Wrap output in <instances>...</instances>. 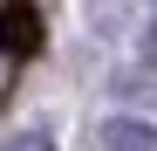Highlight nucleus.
Wrapping results in <instances>:
<instances>
[{"label": "nucleus", "instance_id": "f257e3e1", "mask_svg": "<svg viewBox=\"0 0 157 151\" xmlns=\"http://www.w3.org/2000/svg\"><path fill=\"white\" fill-rule=\"evenodd\" d=\"M34 48H41V7L34 0H7V7H0V55L28 62Z\"/></svg>", "mask_w": 157, "mask_h": 151}, {"label": "nucleus", "instance_id": "f03ea898", "mask_svg": "<svg viewBox=\"0 0 157 151\" xmlns=\"http://www.w3.org/2000/svg\"><path fill=\"white\" fill-rule=\"evenodd\" d=\"M102 144H109V151H157V124L116 117V124H102Z\"/></svg>", "mask_w": 157, "mask_h": 151}, {"label": "nucleus", "instance_id": "7ed1b4c3", "mask_svg": "<svg viewBox=\"0 0 157 151\" xmlns=\"http://www.w3.org/2000/svg\"><path fill=\"white\" fill-rule=\"evenodd\" d=\"M116 96L123 103H157V76H116Z\"/></svg>", "mask_w": 157, "mask_h": 151}, {"label": "nucleus", "instance_id": "20e7f679", "mask_svg": "<svg viewBox=\"0 0 157 151\" xmlns=\"http://www.w3.org/2000/svg\"><path fill=\"white\" fill-rule=\"evenodd\" d=\"M0 151H55V137H48V131H14Z\"/></svg>", "mask_w": 157, "mask_h": 151}, {"label": "nucleus", "instance_id": "39448f33", "mask_svg": "<svg viewBox=\"0 0 157 151\" xmlns=\"http://www.w3.org/2000/svg\"><path fill=\"white\" fill-rule=\"evenodd\" d=\"M144 55H150V62H157V28H150V35H144Z\"/></svg>", "mask_w": 157, "mask_h": 151}]
</instances>
